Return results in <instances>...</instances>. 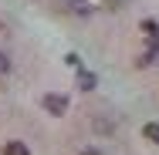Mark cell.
<instances>
[{
  "label": "cell",
  "instance_id": "cell-1",
  "mask_svg": "<svg viewBox=\"0 0 159 155\" xmlns=\"http://www.w3.org/2000/svg\"><path fill=\"white\" fill-rule=\"evenodd\" d=\"M44 108H48L51 115H64V111H68V98H64V94H44Z\"/></svg>",
  "mask_w": 159,
  "mask_h": 155
},
{
  "label": "cell",
  "instance_id": "cell-2",
  "mask_svg": "<svg viewBox=\"0 0 159 155\" xmlns=\"http://www.w3.org/2000/svg\"><path fill=\"white\" fill-rule=\"evenodd\" d=\"M95 7H98V0H68V10H71V14H81V17L92 14Z\"/></svg>",
  "mask_w": 159,
  "mask_h": 155
},
{
  "label": "cell",
  "instance_id": "cell-3",
  "mask_svg": "<svg viewBox=\"0 0 159 155\" xmlns=\"http://www.w3.org/2000/svg\"><path fill=\"white\" fill-rule=\"evenodd\" d=\"M95 84H98L95 74H92V71H85V67H78V88H81V91H92Z\"/></svg>",
  "mask_w": 159,
  "mask_h": 155
},
{
  "label": "cell",
  "instance_id": "cell-4",
  "mask_svg": "<svg viewBox=\"0 0 159 155\" xmlns=\"http://www.w3.org/2000/svg\"><path fill=\"white\" fill-rule=\"evenodd\" d=\"M3 155H31V149H27L24 142H17V138H14V142H7V145H3Z\"/></svg>",
  "mask_w": 159,
  "mask_h": 155
},
{
  "label": "cell",
  "instance_id": "cell-5",
  "mask_svg": "<svg viewBox=\"0 0 159 155\" xmlns=\"http://www.w3.org/2000/svg\"><path fill=\"white\" fill-rule=\"evenodd\" d=\"M142 135H146L152 145H159V122H149L146 128H142Z\"/></svg>",
  "mask_w": 159,
  "mask_h": 155
},
{
  "label": "cell",
  "instance_id": "cell-6",
  "mask_svg": "<svg viewBox=\"0 0 159 155\" xmlns=\"http://www.w3.org/2000/svg\"><path fill=\"white\" fill-rule=\"evenodd\" d=\"M139 27H142V34H149L152 41H159V24H156V20H142Z\"/></svg>",
  "mask_w": 159,
  "mask_h": 155
},
{
  "label": "cell",
  "instance_id": "cell-7",
  "mask_svg": "<svg viewBox=\"0 0 159 155\" xmlns=\"http://www.w3.org/2000/svg\"><path fill=\"white\" fill-rule=\"evenodd\" d=\"M156 61H159V47H149V51L139 58V64H156Z\"/></svg>",
  "mask_w": 159,
  "mask_h": 155
},
{
  "label": "cell",
  "instance_id": "cell-8",
  "mask_svg": "<svg viewBox=\"0 0 159 155\" xmlns=\"http://www.w3.org/2000/svg\"><path fill=\"white\" fill-rule=\"evenodd\" d=\"M7 71H10V58L0 51V74H7Z\"/></svg>",
  "mask_w": 159,
  "mask_h": 155
},
{
  "label": "cell",
  "instance_id": "cell-9",
  "mask_svg": "<svg viewBox=\"0 0 159 155\" xmlns=\"http://www.w3.org/2000/svg\"><path fill=\"white\" fill-rule=\"evenodd\" d=\"M64 61H68V67H75V71H78V67H81V58H78V54H68V58H64Z\"/></svg>",
  "mask_w": 159,
  "mask_h": 155
},
{
  "label": "cell",
  "instance_id": "cell-10",
  "mask_svg": "<svg viewBox=\"0 0 159 155\" xmlns=\"http://www.w3.org/2000/svg\"><path fill=\"white\" fill-rule=\"evenodd\" d=\"M81 155H102L98 149H81Z\"/></svg>",
  "mask_w": 159,
  "mask_h": 155
},
{
  "label": "cell",
  "instance_id": "cell-11",
  "mask_svg": "<svg viewBox=\"0 0 159 155\" xmlns=\"http://www.w3.org/2000/svg\"><path fill=\"white\" fill-rule=\"evenodd\" d=\"M0 31H3V24H0Z\"/></svg>",
  "mask_w": 159,
  "mask_h": 155
}]
</instances>
